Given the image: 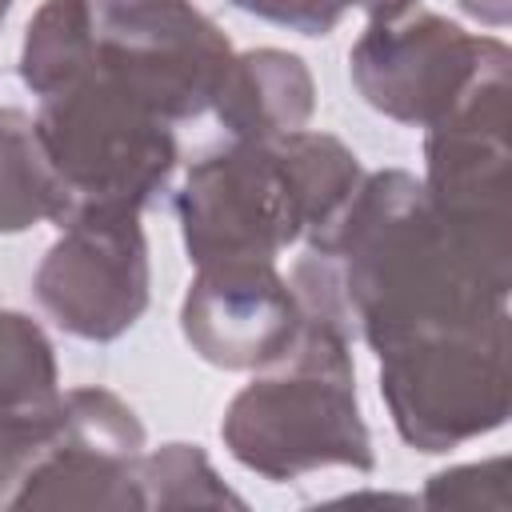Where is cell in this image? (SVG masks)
Listing matches in <instances>:
<instances>
[{"mask_svg": "<svg viewBox=\"0 0 512 512\" xmlns=\"http://www.w3.org/2000/svg\"><path fill=\"white\" fill-rule=\"evenodd\" d=\"M60 372L44 328L0 308V504L16 492L60 420Z\"/></svg>", "mask_w": 512, "mask_h": 512, "instance_id": "12", "label": "cell"}, {"mask_svg": "<svg viewBox=\"0 0 512 512\" xmlns=\"http://www.w3.org/2000/svg\"><path fill=\"white\" fill-rule=\"evenodd\" d=\"M96 64L92 0H44L24 28L20 80L32 96H56Z\"/></svg>", "mask_w": 512, "mask_h": 512, "instance_id": "15", "label": "cell"}, {"mask_svg": "<svg viewBox=\"0 0 512 512\" xmlns=\"http://www.w3.org/2000/svg\"><path fill=\"white\" fill-rule=\"evenodd\" d=\"M8 8H12V0H0V24H4V16H8Z\"/></svg>", "mask_w": 512, "mask_h": 512, "instance_id": "21", "label": "cell"}, {"mask_svg": "<svg viewBox=\"0 0 512 512\" xmlns=\"http://www.w3.org/2000/svg\"><path fill=\"white\" fill-rule=\"evenodd\" d=\"M32 296L44 316L88 344L124 336L148 308L152 272L140 212L92 208L60 228V240L44 252Z\"/></svg>", "mask_w": 512, "mask_h": 512, "instance_id": "9", "label": "cell"}, {"mask_svg": "<svg viewBox=\"0 0 512 512\" xmlns=\"http://www.w3.org/2000/svg\"><path fill=\"white\" fill-rule=\"evenodd\" d=\"M460 8L492 28H504L508 24V0H460Z\"/></svg>", "mask_w": 512, "mask_h": 512, "instance_id": "19", "label": "cell"}, {"mask_svg": "<svg viewBox=\"0 0 512 512\" xmlns=\"http://www.w3.org/2000/svg\"><path fill=\"white\" fill-rule=\"evenodd\" d=\"M356 92L380 116L428 128L492 76H512V52L496 36H472L436 12L372 20L348 52Z\"/></svg>", "mask_w": 512, "mask_h": 512, "instance_id": "7", "label": "cell"}, {"mask_svg": "<svg viewBox=\"0 0 512 512\" xmlns=\"http://www.w3.org/2000/svg\"><path fill=\"white\" fill-rule=\"evenodd\" d=\"M308 252L336 268L352 332L376 356L424 336L512 320V276L488 268L404 168L364 172L336 220L308 240Z\"/></svg>", "mask_w": 512, "mask_h": 512, "instance_id": "1", "label": "cell"}, {"mask_svg": "<svg viewBox=\"0 0 512 512\" xmlns=\"http://www.w3.org/2000/svg\"><path fill=\"white\" fill-rule=\"evenodd\" d=\"M380 396L416 452H448L496 432L512 408V320L388 348Z\"/></svg>", "mask_w": 512, "mask_h": 512, "instance_id": "5", "label": "cell"}, {"mask_svg": "<svg viewBox=\"0 0 512 512\" xmlns=\"http://www.w3.org/2000/svg\"><path fill=\"white\" fill-rule=\"evenodd\" d=\"M144 508H244V500L216 476L200 444H160L140 456Z\"/></svg>", "mask_w": 512, "mask_h": 512, "instance_id": "16", "label": "cell"}, {"mask_svg": "<svg viewBox=\"0 0 512 512\" xmlns=\"http://www.w3.org/2000/svg\"><path fill=\"white\" fill-rule=\"evenodd\" d=\"M228 4L300 36H328L348 12L344 0H228Z\"/></svg>", "mask_w": 512, "mask_h": 512, "instance_id": "18", "label": "cell"}, {"mask_svg": "<svg viewBox=\"0 0 512 512\" xmlns=\"http://www.w3.org/2000/svg\"><path fill=\"white\" fill-rule=\"evenodd\" d=\"M316 112V84L308 64L284 48L236 52L212 100V116L228 140H272L296 132Z\"/></svg>", "mask_w": 512, "mask_h": 512, "instance_id": "13", "label": "cell"}, {"mask_svg": "<svg viewBox=\"0 0 512 512\" xmlns=\"http://www.w3.org/2000/svg\"><path fill=\"white\" fill-rule=\"evenodd\" d=\"M356 152L328 132L228 140L200 156L176 192L188 260H276L288 244L324 232L360 188Z\"/></svg>", "mask_w": 512, "mask_h": 512, "instance_id": "3", "label": "cell"}, {"mask_svg": "<svg viewBox=\"0 0 512 512\" xmlns=\"http://www.w3.org/2000/svg\"><path fill=\"white\" fill-rule=\"evenodd\" d=\"M304 324L284 360L244 384L220 420L224 448L248 472L284 484L320 468L372 472L376 452L356 404L352 320L340 300L336 268L308 252L288 276Z\"/></svg>", "mask_w": 512, "mask_h": 512, "instance_id": "2", "label": "cell"}, {"mask_svg": "<svg viewBox=\"0 0 512 512\" xmlns=\"http://www.w3.org/2000/svg\"><path fill=\"white\" fill-rule=\"evenodd\" d=\"M300 324V296L272 260L200 264L180 304V328L192 352L228 372L272 368L292 352Z\"/></svg>", "mask_w": 512, "mask_h": 512, "instance_id": "11", "label": "cell"}, {"mask_svg": "<svg viewBox=\"0 0 512 512\" xmlns=\"http://www.w3.org/2000/svg\"><path fill=\"white\" fill-rule=\"evenodd\" d=\"M92 24V68L160 120L180 124L212 112L236 52L192 0H92Z\"/></svg>", "mask_w": 512, "mask_h": 512, "instance_id": "6", "label": "cell"}, {"mask_svg": "<svg viewBox=\"0 0 512 512\" xmlns=\"http://www.w3.org/2000/svg\"><path fill=\"white\" fill-rule=\"evenodd\" d=\"M40 220L64 224L68 200L40 148L36 120L20 108H0V232H28Z\"/></svg>", "mask_w": 512, "mask_h": 512, "instance_id": "14", "label": "cell"}, {"mask_svg": "<svg viewBox=\"0 0 512 512\" xmlns=\"http://www.w3.org/2000/svg\"><path fill=\"white\" fill-rule=\"evenodd\" d=\"M348 8H360L368 20H392L400 12H408L416 0H344Z\"/></svg>", "mask_w": 512, "mask_h": 512, "instance_id": "20", "label": "cell"}, {"mask_svg": "<svg viewBox=\"0 0 512 512\" xmlns=\"http://www.w3.org/2000/svg\"><path fill=\"white\" fill-rule=\"evenodd\" d=\"M504 456L496 460H480V464H460V468H448V472H436L424 488V504L432 508H480V504H496L488 492H500L504 496Z\"/></svg>", "mask_w": 512, "mask_h": 512, "instance_id": "17", "label": "cell"}, {"mask_svg": "<svg viewBox=\"0 0 512 512\" xmlns=\"http://www.w3.org/2000/svg\"><path fill=\"white\" fill-rule=\"evenodd\" d=\"M512 76L472 88L452 112L424 128V196L432 212L496 272L512 276Z\"/></svg>", "mask_w": 512, "mask_h": 512, "instance_id": "8", "label": "cell"}, {"mask_svg": "<svg viewBox=\"0 0 512 512\" xmlns=\"http://www.w3.org/2000/svg\"><path fill=\"white\" fill-rule=\"evenodd\" d=\"M32 120L68 200V220L92 208L144 212L180 160L172 124L96 68L72 88L44 96Z\"/></svg>", "mask_w": 512, "mask_h": 512, "instance_id": "4", "label": "cell"}, {"mask_svg": "<svg viewBox=\"0 0 512 512\" xmlns=\"http://www.w3.org/2000/svg\"><path fill=\"white\" fill-rule=\"evenodd\" d=\"M144 424L108 388H68L56 432L32 460L12 508H144L140 496Z\"/></svg>", "mask_w": 512, "mask_h": 512, "instance_id": "10", "label": "cell"}]
</instances>
